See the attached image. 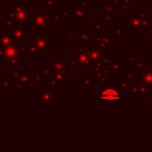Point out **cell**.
<instances>
[{
  "instance_id": "cell-1",
  "label": "cell",
  "mask_w": 152,
  "mask_h": 152,
  "mask_svg": "<svg viewBox=\"0 0 152 152\" xmlns=\"http://www.w3.org/2000/svg\"><path fill=\"white\" fill-rule=\"evenodd\" d=\"M142 83L146 86L147 88L152 89V70H148L145 73L142 74Z\"/></svg>"
},
{
  "instance_id": "cell-2",
  "label": "cell",
  "mask_w": 152,
  "mask_h": 152,
  "mask_svg": "<svg viewBox=\"0 0 152 152\" xmlns=\"http://www.w3.org/2000/svg\"><path fill=\"white\" fill-rule=\"evenodd\" d=\"M16 57H18V51L16 50L15 47L9 46L4 50V58L7 61H11V59H16Z\"/></svg>"
},
{
  "instance_id": "cell-3",
  "label": "cell",
  "mask_w": 152,
  "mask_h": 152,
  "mask_svg": "<svg viewBox=\"0 0 152 152\" xmlns=\"http://www.w3.org/2000/svg\"><path fill=\"white\" fill-rule=\"evenodd\" d=\"M102 97L104 98V99H117V98H119L120 96H119V94L117 93V92H115L114 90H106V91L102 92Z\"/></svg>"
},
{
  "instance_id": "cell-4",
  "label": "cell",
  "mask_w": 152,
  "mask_h": 152,
  "mask_svg": "<svg viewBox=\"0 0 152 152\" xmlns=\"http://www.w3.org/2000/svg\"><path fill=\"white\" fill-rule=\"evenodd\" d=\"M139 4H148V0H137Z\"/></svg>"
}]
</instances>
